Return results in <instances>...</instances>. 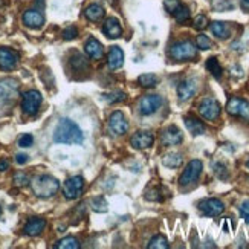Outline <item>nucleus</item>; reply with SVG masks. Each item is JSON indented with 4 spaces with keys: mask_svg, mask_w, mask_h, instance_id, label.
Listing matches in <instances>:
<instances>
[{
    "mask_svg": "<svg viewBox=\"0 0 249 249\" xmlns=\"http://www.w3.org/2000/svg\"><path fill=\"white\" fill-rule=\"evenodd\" d=\"M84 51L89 55V58H92V60H100L103 57V53H104L103 45L96 38H89L88 41H86Z\"/></svg>",
    "mask_w": 249,
    "mask_h": 249,
    "instance_id": "aec40b11",
    "label": "nucleus"
},
{
    "mask_svg": "<svg viewBox=\"0 0 249 249\" xmlns=\"http://www.w3.org/2000/svg\"><path fill=\"white\" fill-rule=\"evenodd\" d=\"M168 246V240L164 235H155L148 243V249H167Z\"/></svg>",
    "mask_w": 249,
    "mask_h": 249,
    "instance_id": "c85d7f7f",
    "label": "nucleus"
},
{
    "mask_svg": "<svg viewBox=\"0 0 249 249\" xmlns=\"http://www.w3.org/2000/svg\"><path fill=\"white\" fill-rule=\"evenodd\" d=\"M71 66L77 71H81V69H88L89 64H88V60H86L81 53H75L73 58L71 60Z\"/></svg>",
    "mask_w": 249,
    "mask_h": 249,
    "instance_id": "2f4dec72",
    "label": "nucleus"
},
{
    "mask_svg": "<svg viewBox=\"0 0 249 249\" xmlns=\"http://www.w3.org/2000/svg\"><path fill=\"white\" fill-rule=\"evenodd\" d=\"M207 69H208V72H211L213 77H215V78H220V77H222L223 69H222V66H220L219 60L215 58V57L208 58V61H207Z\"/></svg>",
    "mask_w": 249,
    "mask_h": 249,
    "instance_id": "bb28decb",
    "label": "nucleus"
},
{
    "mask_svg": "<svg viewBox=\"0 0 249 249\" xmlns=\"http://www.w3.org/2000/svg\"><path fill=\"white\" fill-rule=\"evenodd\" d=\"M31 180H29V178L25 175V173H16L14 175V183L17 187H25V185H28Z\"/></svg>",
    "mask_w": 249,
    "mask_h": 249,
    "instance_id": "4c0bfd02",
    "label": "nucleus"
},
{
    "mask_svg": "<svg viewBox=\"0 0 249 249\" xmlns=\"http://www.w3.org/2000/svg\"><path fill=\"white\" fill-rule=\"evenodd\" d=\"M170 57L176 61H187V60H193L197 57V51L196 46L193 45L191 41L185 40V41H178L171 46L170 49Z\"/></svg>",
    "mask_w": 249,
    "mask_h": 249,
    "instance_id": "7ed1b4c3",
    "label": "nucleus"
},
{
    "mask_svg": "<svg viewBox=\"0 0 249 249\" xmlns=\"http://www.w3.org/2000/svg\"><path fill=\"white\" fill-rule=\"evenodd\" d=\"M78 36V29L75 28V26H69L63 31V38L64 40H73V38H77Z\"/></svg>",
    "mask_w": 249,
    "mask_h": 249,
    "instance_id": "a19ab883",
    "label": "nucleus"
},
{
    "mask_svg": "<svg viewBox=\"0 0 249 249\" xmlns=\"http://www.w3.org/2000/svg\"><path fill=\"white\" fill-rule=\"evenodd\" d=\"M23 23L28 26V28H32V29H38L43 26L45 23V17L40 13V11H36V9H28L26 13L23 14Z\"/></svg>",
    "mask_w": 249,
    "mask_h": 249,
    "instance_id": "a211bd4d",
    "label": "nucleus"
},
{
    "mask_svg": "<svg viewBox=\"0 0 249 249\" xmlns=\"http://www.w3.org/2000/svg\"><path fill=\"white\" fill-rule=\"evenodd\" d=\"M153 135H151L150 132H138L132 136V139H130V142H132L133 148L136 150H144V148H148L151 144H153Z\"/></svg>",
    "mask_w": 249,
    "mask_h": 249,
    "instance_id": "f3484780",
    "label": "nucleus"
},
{
    "mask_svg": "<svg viewBox=\"0 0 249 249\" xmlns=\"http://www.w3.org/2000/svg\"><path fill=\"white\" fill-rule=\"evenodd\" d=\"M31 188L36 196L48 199L52 197L53 194H57V191L60 190V182L51 175H40L31 180Z\"/></svg>",
    "mask_w": 249,
    "mask_h": 249,
    "instance_id": "f03ea898",
    "label": "nucleus"
},
{
    "mask_svg": "<svg viewBox=\"0 0 249 249\" xmlns=\"http://www.w3.org/2000/svg\"><path fill=\"white\" fill-rule=\"evenodd\" d=\"M92 210L95 213H106L107 210H109V203H107L106 197H103V196L95 197L92 200Z\"/></svg>",
    "mask_w": 249,
    "mask_h": 249,
    "instance_id": "7c9ffc66",
    "label": "nucleus"
},
{
    "mask_svg": "<svg viewBox=\"0 0 249 249\" xmlns=\"http://www.w3.org/2000/svg\"><path fill=\"white\" fill-rule=\"evenodd\" d=\"M246 165H248V168H249V160H248V164H246Z\"/></svg>",
    "mask_w": 249,
    "mask_h": 249,
    "instance_id": "49530a36",
    "label": "nucleus"
},
{
    "mask_svg": "<svg viewBox=\"0 0 249 249\" xmlns=\"http://www.w3.org/2000/svg\"><path fill=\"white\" fill-rule=\"evenodd\" d=\"M18 63V53L14 49L0 48V69L13 71Z\"/></svg>",
    "mask_w": 249,
    "mask_h": 249,
    "instance_id": "4468645a",
    "label": "nucleus"
},
{
    "mask_svg": "<svg viewBox=\"0 0 249 249\" xmlns=\"http://www.w3.org/2000/svg\"><path fill=\"white\" fill-rule=\"evenodd\" d=\"M83 141H84V135L81 132V128L77 125V123L68 120V118H63L57 124L55 132H53V142L78 145Z\"/></svg>",
    "mask_w": 249,
    "mask_h": 249,
    "instance_id": "f257e3e1",
    "label": "nucleus"
},
{
    "mask_svg": "<svg viewBox=\"0 0 249 249\" xmlns=\"http://www.w3.org/2000/svg\"><path fill=\"white\" fill-rule=\"evenodd\" d=\"M124 63V52L121 48L113 46L109 51V55H107V64H109L110 69H120Z\"/></svg>",
    "mask_w": 249,
    "mask_h": 249,
    "instance_id": "4be33fe9",
    "label": "nucleus"
},
{
    "mask_svg": "<svg viewBox=\"0 0 249 249\" xmlns=\"http://www.w3.org/2000/svg\"><path fill=\"white\" fill-rule=\"evenodd\" d=\"M103 32L109 37V38H118L121 37L123 34V28L120 25V20L115 18V17H109L104 21V26H103Z\"/></svg>",
    "mask_w": 249,
    "mask_h": 249,
    "instance_id": "6ab92c4d",
    "label": "nucleus"
},
{
    "mask_svg": "<svg viewBox=\"0 0 249 249\" xmlns=\"http://www.w3.org/2000/svg\"><path fill=\"white\" fill-rule=\"evenodd\" d=\"M109 128L113 135H124L128 130V123L121 110H116L109 118Z\"/></svg>",
    "mask_w": 249,
    "mask_h": 249,
    "instance_id": "ddd939ff",
    "label": "nucleus"
},
{
    "mask_svg": "<svg viewBox=\"0 0 249 249\" xmlns=\"http://www.w3.org/2000/svg\"><path fill=\"white\" fill-rule=\"evenodd\" d=\"M199 112L200 115L208 121H215L220 116V104L214 98H205L199 104Z\"/></svg>",
    "mask_w": 249,
    "mask_h": 249,
    "instance_id": "1a4fd4ad",
    "label": "nucleus"
},
{
    "mask_svg": "<svg viewBox=\"0 0 249 249\" xmlns=\"http://www.w3.org/2000/svg\"><path fill=\"white\" fill-rule=\"evenodd\" d=\"M162 106V98L159 95H145L139 101V113L142 116L153 115Z\"/></svg>",
    "mask_w": 249,
    "mask_h": 249,
    "instance_id": "9d476101",
    "label": "nucleus"
},
{
    "mask_svg": "<svg viewBox=\"0 0 249 249\" xmlns=\"http://www.w3.org/2000/svg\"><path fill=\"white\" fill-rule=\"evenodd\" d=\"M240 215H242V219L246 222V223H249V200H246V202H243L242 205H240Z\"/></svg>",
    "mask_w": 249,
    "mask_h": 249,
    "instance_id": "79ce46f5",
    "label": "nucleus"
},
{
    "mask_svg": "<svg viewBox=\"0 0 249 249\" xmlns=\"http://www.w3.org/2000/svg\"><path fill=\"white\" fill-rule=\"evenodd\" d=\"M182 162H183V158L179 153H168L162 159V164L168 168H179L182 165Z\"/></svg>",
    "mask_w": 249,
    "mask_h": 249,
    "instance_id": "a878e982",
    "label": "nucleus"
},
{
    "mask_svg": "<svg viewBox=\"0 0 249 249\" xmlns=\"http://www.w3.org/2000/svg\"><path fill=\"white\" fill-rule=\"evenodd\" d=\"M57 249H78L80 248V243L78 240L75 239V237H66V239L60 240L57 245H55Z\"/></svg>",
    "mask_w": 249,
    "mask_h": 249,
    "instance_id": "c756f323",
    "label": "nucleus"
},
{
    "mask_svg": "<svg viewBox=\"0 0 249 249\" xmlns=\"http://www.w3.org/2000/svg\"><path fill=\"white\" fill-rule=\"evenodd\" d=\"M213 168H214L215 176H217L219 179H226V178H228V170H226V167L223 164H220V162H215V164L213 165Z\"/></svg>",
    "mask_w": 249,
    "mask_h": 249,
    "instance_id": "e433bc0d",
    "label": "nucleus"
},
{
    "mask_svg": "<svg viewBox=\"0 0 249 249\" xmlns=\"http://www.w3.org/2000/svg\"><path fill=\"white\" fill-rule=\"evenodd\" d=\"M84 17L90 20V21H98L104 17V8L98 3L89 5L88 8L84 9Z\"/></svg>",
    "mask_w": 249,
    "mask_h": 249,
    "instance_id": "b1692460",
    "label": "nucleus"
},
{
    "mask_svg": "<svg viewBox=\"0 0 249 249\" xmlns=\"http://www.w3.org/2000/svg\"><path fill=\"white\" fill-rule=\"evenodd\" d=\"M185 125L188 128V132L193 136H200L205 133V125L202 121H199L197 118H193V116H187L185 118Z\"/></svg>",
    "mask_w": 249,
    "mask_h": 249,
    "instance_id": "5701e85b",
    "label": "nucleus"
},
{
    "mask_svg": "<svg viewBox=\"0 0 249 249\" xmlns=\"http://www.w3.org/2000/svg\"><path fill=\"white\" fill-rule=\"evenodd\" d=\"M32 144H34V138H32V135H29V133H26V135H23V136H20V139H18V145H20L21 148H28V147H31Z\"/></svg>",
    "mask_w": 249,
    "mask_h": 249,
    "instance_id": "ea45409f",
    "label": "nucleus"
},
{
    "mask_svg": "<svg viewBox=\"0 0 249 249\" xmlns=\"http://www.w3.org/2000/svg\"><path fill=\"white\" fill-rule=\"evenodd\" d=\"M127 98L124 92H113V93H107L104 95V101L109 103V104H113V103H121Z\"/></svg>",
    "mask_w": 249,
    "mask_h": 249,
    "instance_id": "473e14b6",
    "label": "nucleus"
},
{
    "mask_svg": "<svg viewBox=\"0 0 249 249\" xmlns=\"http://www.w3.org/2000/svg\"><path fill=\"white\" fill-rule=\"evenodd\" d=\"M83 188H84V179L81 176H72L64 182V187H63L64 197L69 200L77 199L80 197Z\"/></svg>",
    "mask_w": 249,
    "mask_h": 249,
    "instance_id": "6e6552de",
    "label": "nucleus"
},
{
    "mask_svg": "<svg viewBox=\"0 0 249 249\" xmlns=\"http://www.w3.org/2000/svg\"><path fill=\"white\" fill-rule=\"evenodd\" d=\"M16 162H17V164H20V165H23V164H26V162H28V156L26 155H17L16 156Z\"/></svg>",
    "mask_w": 249,
    "mask_h": 249,
    "instance_id": "37998d69",
    "label": "nucleus"
},
{
    "mask_svg": "<svg viewBox=\"0 0 249 249\" xmlns=\"http://www.w3.org/2000/svg\"><path fill=\"white\" fill-rule=\"evenodd\" d=\"M207 26H208V18L205 17L203 14H200V16H197L196 18H194V28H196V29L202 31Z\"/></svg>",
    "mask_w": 249,
    "mask_h": 249,
    "instance_id": "58836bf2",
    "label": "nucleus"
},
{
    "mask_svg": "<svg viewBox=\"0 0 249 249\" xmlns=\"http://www.w3.org/2000/svg\"><path fill=\"white\" fill-rule=\"evenodd\" d=\"M45 228H46V220L34 217L25 225V234L31 235V237H37V235H40L43 232V230H45Z\"/></svg>",
    "mask_w": 249,
    "mask_h": 249,
    "instance_id": "412c9836",
    "label": "nucleus"
},
{
    "mask_svg": "<svg viewBox=\"0 0 249 249\" xmlns=\"http://www.w3.org/2000/svg\"><path fill=\"white\" fill-rule=\"evenodd\" d=\"M0 214H2V208H0Z\"/></svg>",
    "mask_w": 249,
    "mask_h": 249,
    "instance_id": "de8ad7c7",
    "label": "nucleus"
},
{
    "mask_svg": "<svg viewBox=\"0 0 249 249\" xmlns=\"http://www.w3.org/2000/svg\"><path fill=\"white\" fill-rule=\"evenodd\" d=\"M196 45H197V48H199V49L207 51V49H211L213 43H211V40H210L207 36H199V37L196 38Z\"/></svg>",
    "mask_w": 249,
    "mask_h": 249,
    "instance_id": "c9c22d12",
    "label": "nucleus"
},
{
    "mask_svg": "<svg viewBox=\"0 0 249 249\" xmlns=\"http://www.w3.org/2000/svg\"><path fill=\"white\" fill-rule=\"evenodd\" d=\"M199 210L202 211L203 215L208 217H217L225 211V205L219 199H205L199 203Z\"/></svg>",
    "mask_w": 249,
    "mask_h": 249,
    "instance_id": "9b49d317",
    "label": "nucleus"
},
{
    "mask_svg": "<svg viewBox=\"0 0 249 249\" xmlns=\"http://www.w3.org/2000/svg\"><path fill=\"white\" fill-rule=\"evenodd\" d=\"M9 168V162L6 159H2L0 160V171H6Z\"/></svg>",
    "mask_w": 249,
    "mask_h": 249,
    "instance_id": "c03bdc74",
    "label": "nucleus"
},
{
    "mask_svg": "<svg viewBox=\"0 0 249 249\" xmlns=\"http://www.w3.org/2000/svg\"><path fill=\"white\" fill-rule=\"evenodd\" d=\"M160 141L165 147H175V145H179L182 142L183 136H182V132L176 125H170L168 128H165L164 132H162Z\"/></svg>",
    "mask_w": 249,
    "mask_h": 249,
    "instance_id": "2eb2a0df",
    "label": "nucleus"
},
{
    "mask_svg": "<svg viewBox=\"0 0 249 249\" xmlns=\"http://www.w3.org/2000/svg\"><path fill=\"white\" fill-rule=\"evenodd\" d=\"M211 32L220 40L228 38V36H230V29H228V26H226V23H223V21H213Z\"/></svg>",
    "mask_w": 249,
    "mask_h": 249,
    "instance_id": "393cba45",
    "label": "nucleus"
},
{
    "mask_svg": "<svg viewBox=\"0 0 249 249\" xmlns=\"http://www.w3.org/2000/svg\"><path fill=\"white\" fill-rule=\"evenodd\" d=\"M213 6L217 11H226V9H232L234 3L232 0H213Z\"/></svg>",
    "mask_w": 249,
    "mask_h": 249,
    "instance_id": "72a5a7b5",
    "label": "nucleus"
},
{
    "mask_svg": "<svg viewBox=\"0 0 249 249\" xmlns=\"http://www.w3.org/2000/svg\"><path fill=\"white\" fill-rule=\"evenodd\" d=\"M165 8L168 13L173 14V17L176 18L179 23H183L190 18V11L187 6H183L179 0H165Z\"/></svg>",
    "mask_w": 249,
    "mask_h": 249,
    "instance_id": "f8f14e48",
    "label": "nucleus"
},
{
    "mask_svg": "<svg viewBox=\"0 0 249 249\" xmlns=\"http://www.w3.org/2000/svg\"><path fill=\"white\" fill-rule=\"evenodd\" d=\"M41 93L37 90H29L23 95V101H21V109L29 116H34L38 113V109L41 106Z\"/></svg>",
    "mask_w": 249,
    "mask_h": 249,
    "instance_id": "423d86ee",
    "label": "nucleus"
},
{
    "mask_svg": "<svg viewBox=\"0 0 249 249\" xmlns=\"http://www.w3.org/2000/svg\"><path fill=\"white\" fill-rule=\"evenodd\" d=\"M196 92H197V81L194 78H188L185 81H182L178 88V96L180 101H188Z\"/></svg>",
    "mask_w": 249,
    "mask_h": 249,
    "instance_id": "dca6fc26",
    "label": "nucleus"
},
{
    "mask_svg": "<svg viewBox=\"0 0 249 249\" xmlns=\"http://www.w3.org/2000/svg\"><path fill=\"white\" fill-rule=\"evenodd\" d=\"M138 83L142 86V88H155L158 84V77L153 73H144L138 78Z\"/></svg>",
    "mask_w": 249,
    "mask_h": 249,
    "instance_id": "cd10ccee",
    "label": "nucleus"
},
{
    "mask_svg": "<svg viewBox=\"0 0 249 249\" xmlns=\"http://www.w3.org/2000/svg\"><path fill=\"white\" fill-rule=\"evenodd\" d=\"M145 199L151 200V202H160L162 196H160V190L159 188H148L145 191Z\"/></svg>",
    "mask_w": 249,
    "mask_h": 249,
    "instance_id": "f704fd0d",
    "label": "nucleus"
},
{
    "mask_svg": "<svg viewBox=\"0 0 249 249\" xmlns=\"http://www.w3.org/2000/svg\"><path fill=\"white\" fill-rule=\"evenodd\" d=\"M226 112L231 116H237V118H242L245 121H249V103L246 100L232 96L228 101V104H226Z\"/></svg>",
    "mask_w": 249,
    "mask_h": 249,
    "instance_id": "0eeeda50",
    "label": "nucleus"
},
{
    "mask_svg": "<svg viewBox=\"0 0 249 249\" xmlns=\"http://www.w3.org/2000/svg\"><path fill=\"white\" fill-rule=\"evenodd\" d=\"M202 168H203L202 162L199 159H193L190 164L187 165V168L183 170L182 176L179 179V183H180L182 187L191 185V183H194V182L199 179L200 173H202Z\"/></svg>",
    "mask_w": 249,
    "mask_h": 249,
    "instance_id": "39448f33",
    "label": "nucleus"
},
{
    "mask_svg": "<svg viewBox=\"0 0 249 249\" xmlns=\"http://www.w3.org/2000/svg\"><path fill=\"white\" fill-rule=\"evenodd\" d=\"M18 96V84L14 80L0 81V106L13 104Z\"/></svg>",
    "mask_w": 249,
    "mask_h": 249,
    "instance_id": "20e7f679",
    "label": "nucleus"
},
{
    "mask_svg": "<svg viewBox=\"0 0 249 249\" xmlns=\"http://www.w3.org/2000/svg\"><path fill=\"white\" fill-rule=\"evenodd\" d=\"M242 3H243V6L249 8V0H242Z\"/></svg>",
    "mask_w": 249,
    "mask_h": 249,
    "instance_id": "a18cd8bd",
    "label": "nucleus"
}]
</instances>
